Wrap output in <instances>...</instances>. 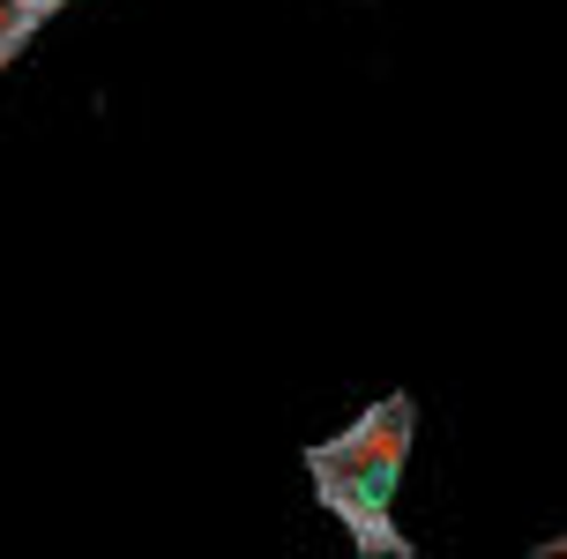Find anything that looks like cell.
I'll use <instances>...</instances> for the list:
<instances>
[{
	"mask_svg": "<svg viewBox=\"0 0 567 559\" xmlns=\"http://www.w3.org/2000/svg\"><path fill=\"white\" fill-rule=\"evenodd\" d=\"M411 433H419V403H411V395H381L359 425H343L337 441L307 447L313 500L351 530L359 552L411 559V537L396 530L403 470H411Z\"/></svg>",
	"mask_w": 567,
	"mask_h": 559,
	"instance_id": "1",
	"label": "cell"
},
{
	"mask_svg": "<svg viewBox=\"0 0 567 559\" xmlns=\"http://www.w3.org/2000/svg\"><path fill=\"white\" fill-rule=\"evenodd\" d=\"M45 15H53L45 0H0V45H23V38L45 23Z\"/></svg>",
	"mask_w": 567,
	"mask_h": 559,
	"instance_id": "2",
	"label": "cell"
},
{
	"mask_svg": "<svg viewBox=\"0 0 567 559\" xmlns=\"http://www.w3.org/2000/svg\"><path fill=\"white\" fill-rule=\"evenodd\" d=\"M538 559H567V537H545V545H538Z\"/></svg>",
	"mask_w": 567,
	"mask_h": 559,
	"instance_id": "3",
	"label": "cell"
},
{
	"mask_svg": "<svg viewBox=\"0 0 567 559\" xmlns=\"http://www.w3.org/2000/svg\"><path fill=\"white\" fill-rule=\"evenodd\" d=\"M16 53H23V45H0V68H8V60H16Z\"/></svg>",
	"mask_w": 567,
	"mask_h": 559,
	"instance_id": "4",
	"label": "cell"
},
{
	"mask_svg": "<svg viewBox=\"0 0 567 559\" xmlns=\"http://www.w3.org/2000/svg\"><path fill=\"white\" fill-rule=\"evenodd\" d=\"M45 8H60V0H45Z\"/></svg>",
	"mask_w": 567,
	"mask_h": 559,
	"instance_id": "5",
	"label": "cell"
}]
</instances>
